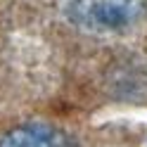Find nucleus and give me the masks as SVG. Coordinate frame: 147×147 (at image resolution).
Instances as JSON below:
<instances>
[{"label":"nucleus","mask_w":147,"mask_h":147,"mask_svg":"<svg viewBox=\"0 0 147 147\" xmlns=\"http://www.w3.org/2000/svg\"><path fill=\"white\" fill-rule=\"evenodd\" d=\"M0 147H76V142L48 123H26L0 138Z\"/></svg>","instance_id":"2"},{"label":"nucleus","mask_w":147,"mask_h":147,"mask_svg":"<svg viewBox=\"0 0 147 147\" xmlns=\"http://www.w3.org/2000/svg\"><path fill=\"white\" fill-rule=\"evenodd\" d=\"M145 12V0H71L69 17L83 31H116Z\"/></svg>","instance_id":"1"}]
</instances>
